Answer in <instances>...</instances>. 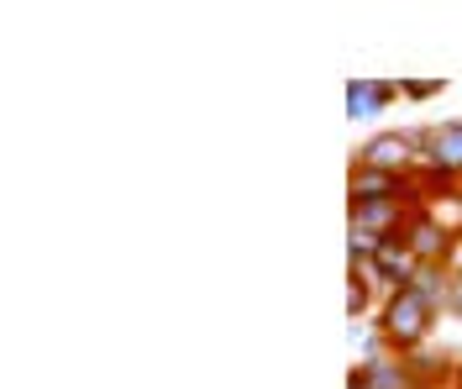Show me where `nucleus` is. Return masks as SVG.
Here are the masks:
<instances>
[{"label": "nucleus", "mask_w": 462, "mask_h": 389, "mask_svg": "<svg viewBox=\"0 0 462 389\" xmlns=\"http://www.w3.org/2000/svg\"><path fill=\"white\" fill-rule=\"evenodd\" d=\"M426 310H431L426 290H404V295L389 305V337H400V342H415V337L426 331Z\"/></svg>", "instance_id": "f257e3e1"}, {"label": "nucleus", "mask_w": 462, "mask_h": 389, "mask_svg": "<svg viewBox=\"0 0 462 389\" xmlns=\"http://www.w3.org/2000/svg\"><path fill=\"white\" fill-rule=\"evenodd\" d=\"M426 143L436 148L431 158L441 163V169H462V126H447V132H431Z\"/></svg>", "instance_id": "f03ea898"}, {"label": "nucleus", "mask_w": 462, "mask_h": 389, "mask_svg": "<svg viewBox=\"0 0 462 389\" xmlns=\"http://www.w3.org/2000/svg\"><path fill=\"white\" fill-rule=\"evenodd\" d=\"M368 163H383V169L389 163H404V143L400 137H378L374 148H368Z\"/></svg>", "instance_id": "7ed1b4c3"}]
</instances>
